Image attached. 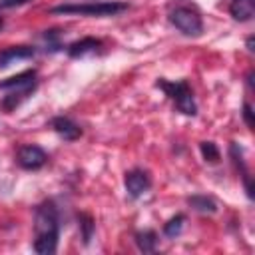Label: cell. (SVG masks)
I'll use <instances>...</instances> for the list:
<instances>
[{"mask_svg": "<svg viewBox=\"0 0 255 255\" xmlns=\"http://www.w3.org/2000/svg\"><path fill=\"white\" fill-rule=\"evenodd\" d=\"M34 251L40 255H52L58 249L60 235V217L54 201H42L34 211Z\"/></svg>", "mask_w": 255, "mask_h": 255, "instance_id": "cell-1", "label": "cell"}, {"mask_svg": "<svg viewBox=\"0 0 255 255\" xmlns=\"http://www.w3.org/2000/svg\"><path fill=\"white\" fill-rule=\"evenodd\" d=\"M129 6L128 2H82V4H60L50 8L52 14H64V16H116L126 12Z\"/></svg>", "mask_w": 255, "mask_h": 255, "instance_id": "cell-2", "label": "cell"}, {"mask_svg": "<svg viewBox=\"0 0 255 255\" xmlns=\"http://www.w3.org/2000/svg\"><path fill=\"white\" fill-rule=\"evenodd\" d=\"M155 86L165 92V96L173 102L177 112H181L183 116H195L197 114V104H195V98H193V90L185 80H175L173 82V80L159 78L155 82Z\"/></svg>", "mask_w": 255, "mask_h": 255, "instance_id": "cell-3", "label": "cell"}, {"mask_svg": "<svg viewBox=\"0 0 255 255\" xmlns=\"http://www.w3.org/2000/svg\"><path fill=\"white\" fill-rule=\"evenodd\" d=\"M167 18L169 22L185 36H191V38H197L201 36L203 32V20H201V14L199 10L193 6V4H185V2H177L169 8L167 12Z\"/></svg>", "mask_w": 255, "mask_h": 255, "instance_id": "cell-4", "label": "cell"}, {"mask_svg": "<svg viewBox=\"0 0 255 255\" xmlns=\"http://www.w3.org/2000/svg\"><path fill=\"white\" fill-rule=\"evenodd\" d=\"M16 161H18V165H20L22 169L34 171V169H40V167L46 165L48 153H46L40 145H36V143H26V145H22V147L18 149Z\"/></svg>", "mask_w": 255, "mask_h": 255, "instance_id": "cell-5", "label": "cell"}, {"mask_svg": "<svg viewBox=\"0 0 255 255\" xmlns=\"http://www.w3.org/2000/svg\"><path fill=\"white\" fill-rule=\"evenodd\" d=\"M36 86H38L36 70H26V72H20L18 76H12V78L0 82V90L20 92L24 96H32V92L36 90Z\"/></svg>", "mask_w": 255, "mask_h": 255, "instance_id": "cell-6", "label": "cell"}, {"mask_svg": "<svg viewBox=\"0 0 255 255\" xmlns=\"http://www.w3.org/2000/svg\"><path fill=\"white\" fill-rule=\"evenodd\" d=\"M124 185H126L128 195L133 197V199H137V197H141V195L151 187V177H149V173H147L145 169L135 167V169H129V171L126 173Z\"/></svg>", "mask_w": 255, "mask_h": 255, "instance_id": "cell-7", "label": "cell"}, {"mask_svg": "<svg viewBox=\"0 0 255 255\" xmlns=\"http://www.w3.org/2000/svg\"><path fill=\"white\" fill-rule=\"evenodd\" d=\"M50 126H52V129H54L60 137H64L66 141H76V139L82 137V128H80L74 120H70V118H66V116H56V118H52Z\"/></svg>", "mask_w": 255, "mask_h": 255, "instance_id": "cell-8", "label": "cell"}, {"mask_svg": "<svg viewBox=\"0 0 255 255\" xmlns=\"http://www.w3.org/2000/svg\"><path fill=\"white\" fill-rule=\"evenodd\" d=\"M229 155H231V159H233V163H235L237 171H239V173H241V177H243V185H245L247 197H249V199H253V183H251V173H249V169H247V165H245V159H243V149L239 147V143L231 141V145H229Z\"/></svg>", "mask_w": 255, "mask_h": 255, "instance_id": "cell-9", "label": "cell"}, {"mask_svg": "<svg viewBox=\"0 0 255 255\" xmlns=\"http://www.w3.org/2000/svg\"><path fill=\"white\" fill-rule=\"evenodd\" d=\"M102 50V40H98V38H82V40H76V42H72L68 48H66V52H68V56L70 58H84V56H88V54H98Z\"/></svg>", "mask_w": 255, "mask_h": 255, "instance_id": "cell-10", "label": "cell"}, {"mask_svg": "<svg viewBox=\"0 0 255 255\" xmlns=\"http://www.w3.org/2000/svg\"><path fill=\"white\" fill-rule=\"evenodd\" d=\"M34 56H36L34 46H10L0 52V68H8L18 60H30Z\"/></svg>", "mask_w": 255, "mask_h": 255, "instance_id": "cell-11", "label": "cell"}, {"mask_svg": "<svg viewBox=\"0 0 255 255\" xmlns=\"http://www.w3.org/2000/svg\"><path fill=\"white\" fill-rule=\"evenodd\" d=\"M229 14L237 22H249L255 16V0H231Z\"/></svg>", "mask_w": 255, "mask_h": 255, "instance_id": "cell-12", "label": "cell"}, {"mask_svg": "<svg viewBox=\"0 0 255 255\" xmlns=\"http://www.w3.org/2000/svg\"><path fill=\"white\" fill-rule=\"evenodd\" d=\"M187 203H189V207H193L195 211H199V213H209V215H213V213H217V201L213 199V197H209V195H201V193H197V195H189L187 197Z\"/></svg>", "mask_w": 255, "mask_h": 255, "instance_id": "cell-13", "label": "cell"}, {"mask_svg": "<svg viewBox=\"0 0 255 255\" xmlns=\"http://www.w3.org/2000/svg\"><path fill=\"white\" fill-rule=\"evenodd\" d=\"M135 245L143 253H153L157 247V233L153 229H143L135 233Z\"/></svg>", "mask_w": 255, "mask_h": 255, "instance_id": "cell-14", "label": "cell"}, {"mask_svg": "<svg viewBox=\"0 0 255 255\" xmlns=\"http://www.w3.org/2000/svg\"><path fill=\"white\" fill-rule=\"evenodd\" d=\"M183 223H185V215H183V213L173 215V217L163 225V235L169 237V239H175V237L183 231Z\"/></svg>", "mask_w": 255, "mask_h": 255, "instance_id": "cell-15", "label": "cell"}, {"mask_svg": "<svg viewBox=\"0 0 255 255\" xmlns=\"http://www.w3.org/2000/svg\"><path fill=\"white\" fill-rule=\"evenodd\" d=\"M80 229H82V239H84V243L88 245L90 239H92V235H94V231H96V223H94V219H92L90 215L82 213V215H80Z\"/></svg>", "mask_w": 255, "mask_h": 255, "instance_id": "cell-16", "label": "cell"}, {"mask_svg": "<svg viewBox=\"0 0 255 255\" xmlns=\"http://www.w3.org/2000/svg\"><path fill=\"white\" fill-rule=\"evenodd\" d=\"M199 149H201V155H203L205 161H209V163H217L219 161V149H217V145L213 141H201Z\"/></svg>", "mask_w": 255, "mask_h": 255, "instance_id": "cell-17", "label": "cell"}, {"mask_svg": "<svg viewBox=\"0 0 255 255\" xmlns=\"http://www.w3.org/2000/svg\"><path fill=\"white\" fill-rule=\"evenodd\" d=\"M243 120H245L247 128L253 129V110H251V104H249V102L243 104Z\"/></svg>", "mask_w": 255, "mask_h": 255, "instance_id": "cell-18", "label": "cell"}, {"mask_svg": "<svg viewBox=\"0 0 255 255\" xmlns=\"http://www.w3.org/2000/svg\"><path fill=\"white\" fill-rule=\"evenodd\" d=\"M28 2H32V0H2V2H0V6H2V8H14V6L28 4Z\"/></svg>", "mask_w": 255, "mask_h": 255, "instance_id": "cell-19", "label": "cell"}, {"mask_svg": "<svg viewBox=\"0 0 255 255\" xmlns=\"http://www.w3.org/2000/svg\"><path fill=\"white\" fill-rule=\"evenodd\" d=\"M247 50L253 52V38H247Z\"/></svg>", "mask_w": 255, "mask_h": 255, "instance_id": "cell-20", "label": "cell"}, {"mask_svg": "<svg viewBox=\"0 0 255 255\" xmlns=\"http://www.w3.org/2000/svg\"><path fill=\"white\" fill-rule=\"evenodd\" d=\"M2 26H4V20H2V18H0V30H2Z\"/></svg>", "mask_w": 255, "mask_h": 255, "instance_id": "cell-21", "label": "cell"}]
</instances>
